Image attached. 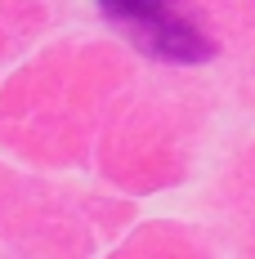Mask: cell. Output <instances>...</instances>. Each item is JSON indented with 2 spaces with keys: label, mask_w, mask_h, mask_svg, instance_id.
<instances>
[{
  "label": "cell",
  "mask_w": 255,
  "mask_h": 259,
  "mask_svg": "<svg viewBox=\"0 0 255 259\" xmlns=\"http://www.w3.org/2000/svg\"><path fill=\"white\" fill-rule=\"evenodd\" d=\"M99 9L117 27H126L148 54L166 58V63L215 58V40L179 9V0H99Z\"/></svg>",
  "instance_id": "1"
}]
</instances>
